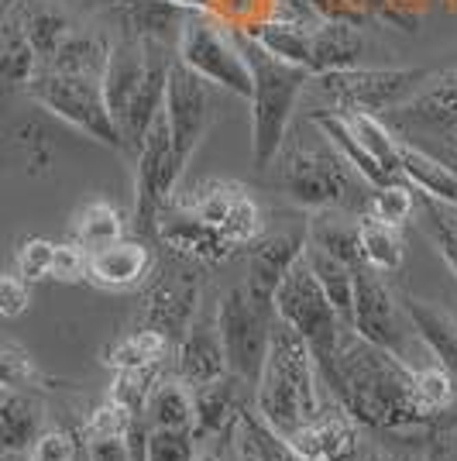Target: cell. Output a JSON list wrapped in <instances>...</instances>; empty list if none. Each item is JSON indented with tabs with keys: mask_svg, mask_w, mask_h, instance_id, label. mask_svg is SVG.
<instances>
[{
	"mask_svg": "<svg viewBox=\"0 0 457 461\" xmlns=\"http://www.w3.org/2000/svg\"><path fill=\"white\" fill-rule=\"evenodd\" d=\"M337 403L358 423L379 430H413L430 423L413 396V366L399 355L364 341L351 327L334 351V368L324 379Z\"/></svg>",
	"mask_w": 457,
	"mask_h": 461,
	"instance_id": "cell-1",
	"label": "cell"
},
{
	"mask_svg": "<svg viewBox=\"0 0 457 461\" xmlns=\"http://www.w3.org/2000/svg\"><path fill=\"white\" fill-rule=\"evenodd\" d=\"M320 410V372L306 341L286 324L272 321L262 375L255 383V413L279 430L282 438L296 434Z\"/></svg>",
	"mask_w": 457,
	"mask_h": 461,
	"instance_id": "cell-2",
	"label": "cell"
},
{
	"mask_svg": "<svg viewBox=\"0 0 457 461\" xmlns=\"http://www.w3.org/2000/svg\"><path fill=\"white\" fill-rule=\"evenodd\" d=\"M275 158H279V186L292 203L309 211H344L358 203L368 207L362 193L364 179L309 117L303 128H292V135H286Z\"/></svg>",
	"mask_w": 457,
	"mask_h": 461,
	"instance_id": "cell-3",
	"label": "cell"
},
{
	"mask_svg": "<svg viewBox=\"0 0 457 461\" xmlns=\"http://www.w3.org/2000/svg\"><path fill=\"white\" fill-rule=\"evenodd\" d=\"M237 45L248 59L251 69V162L255 169H265L286 141L296 114V100L309 83V69L272 56L258 41L237 32Z\"/></svg>",
	"mask_w": 457,
	"mask_h": 461,
	"instance_id": "cell-4",
	"label": "cell"
},
{
	"mask_svg": "<svg viewBox=\"0 0 457 461\" xmlns=\"http://www.w3.org/2000/svg\"><path fill=\"white\" fill-rule=\"evenodd\" d=\"M272 310L279 321H286L300 338L306 341L313 362H317V372L320 379L330 375L334 368V351H337V341L347 327L341 324L334 303L327 300V293L320 289L317 276L309 272V266L303 262V255L289 266V272L282 276V283L275 286V296H272Z\"/></svg>",
	"mask_w": 457,
	"mask_h": 461,
	"instance_id": "cell-5",
	"label": "cell"
},
{
	"mask_svg": "<svg viewBox=\"0 0 457 461\" xmlns=\"http://www.w3.org/2000/svg\"><path fill=\"white\" fill-rule=\"evenodd\" d=\"M24 90L35 96L45 111L62 117L66 124H73L86 138H94V141L107 145V149H124L121 128H117L114 114L107 111L100 79L76 77V73H58L52 66H39Z\"/></svg>",
	"mask_w": 457,
	"mask_h": 461,
	"instance_id": "cell-6",
	"label": "cell"
},
{
	"mask_svg": "<svg viewBox=\"0 0 457 461\" xmlns=\"http://www.w3.org/2000/svg\"><path fill=\"white\" fill-rule=\"evenodd\" d=\"M175 59L213 86L251 96V69L237 45V35H230L224 21L207 11H190V18L183 21V32L175 39Z\"/></svg>",
	"mask_w": 457,
	"mask_h": 461,
	"instance_id": "cell-7",
	"label": "cell"
},
{
	"mask_svg": "<svg viewBox=\"0 0 457 461\" xmlns=\"http://www.w3.org/2000/svg\"><path fill=\"white\" fill-rule=\"evenodd\" d=\"M430 69L423 66H379V69H337V73H320L317 90L334 104V111H364V114L379 117L381 111H399L402 104H409L419 94V86L426 83Z\"/></svg>",
	"mask_w": 457,
	"mask_h": 461,
	"instance_id": "cell-8",
	"label": "cell"
},
{
	"mask_svg": "<svg viewBox=\"0 0 457 461\" xmlns=\"http://www.w3.org/2000/svg\"><path fill=\"white\" fill-rule=\"evenodd\" d=\"M272 321H275V310L255 303L245 283L230 286L217 300V330H220L228 372L245 385H255L258 375H262Z\"/></svg>",
	"mask_w": 457,
	"mask_h": 461,
	"instance_id": "cell-9",
	"label": "cell"
},
{
	"mask_svg": "<svg viewBox=\"0 0 457 461\" xmlns=\"http://www.w3.org/2000/svg\"><path fill=\"white\" fill-rule=\"evenodd\" d=\"M138 152V173H134V230L138 234H155L158 213L166 211V203L172 200V186L179 179V166L172 155V135L166 111H158L155 121L148 124V131L141 138Z\"/></svg>",
	"mask_w": 457,
	"mask_h": 461,
	"instance_id": "cell-10",
	"label": "cell"
},
{
	"mask_svg": "<svg viewBox=\"0 0 457 461\" xmlns=\"http://www.w3.org/2000/svg\"><path fill=\"white\" fill-rule=\"evenodd\" d=\"M162 111H166V121H169L175 166H179V173H186L193 152L207 138V128L213 121V83L196 77L193 69H186L175 59L169 69V83H166Z\"/></svg>",
	"mask_w": 457,
	"mask_h": 461,
	"instance_id": "cell-11",
	"label": "cell"
},
{
	"mask_svg": "<svg viewBox=\"0 0 457 461\" xmlns=\"http://www.w3.org/2000/svg\"><path fill=\"white\" fill-rule=\"evenodd\" d=\"M406 310L402 303L392 296V289L385 286L379 272L358 266L354 269V310H351V330L362 334L364 341L385 348L392 355L402 358V348H406V334H402V324H406ZM406 362V358H402Z\"/></svg>",
	"mask_w": 457,
	"mask_h": 461,
	"instance_id": "cell-12",
	"label": "cell"
},
{
	"mask_svg": "<svg viewBox=\"0 0 457 461\" xmlns=\"http://www.w3.org/2000/svg\"><path fill=\"white\" fill-rule=\"evenodd\" d=\"M175 375L190 389H200L228 375V358H224L220 330H217V307L210 310L203 300L175 345Z\"/></svg>",
	"mask_w": 457,
	"mask_h": 461,
	"instance_id": "cell-13",
	"label": "cell"
},
{
	"mask_svg": "<svg viewBox=\"0 0 457 461\" xmlns=\"http://www.w3.org/2000/svg\"><path fill=\"white\" fill-rule=\"evenodd\" d=\"M200 307V279L179 269H166L145 293L141 303V330H158L162 338H183L193 313Z\"/></svg>",
	"mask_w": 457,
	"mask_h": 461,
	"instance_id": "cell-14",
	"label": "cell"
},
{
	"mask_svg": "<svg viewBox=\"0 0 457 461\" xmlns=\"http://www.w3.org/2000/svg\"><path fill=\"white\" fill-rule=\"evenodd\" d=\"M286 441L309 461H354L364 444L358 434V420L341 403L334 410H324L320 403L317 417L306 420L296 434H289Z\"/></svg>",
	"mask_w": 457,
	"mask_h": 461,
	"instance_id": "cell-15",
	"label": "cell"
},
{
	"mask_svg": "<svg viewBox=\"0 0 457 461\" xmlns=\"http://www.w3.org/2000/svg\"><path fill=\"white\" fill-rule=\"evenodd\" d=\"M141 45H145V77H141V83H138V90H134V96H131V104H128V111L121 117L124 149H138L145 131H148V124L155 121V114L162 111L169 69H172V62H175V56L166 52L162 41L141 39Z\"/></svg>",
	"mask_w": 457,
	"mask_h": 461,
	"instance_id": "cell-16",
	"label": "cell"
},
{
	"mask_svg": "<svg viewBox=\"0 0 457 461\" xmlns=\"http://www.w3.org/2000/svg\"><path fill=\"white\" fill-rule=\"evenodd\" d=\"M306 245V230L300 234H289V230H279V234H258L248 245V279H245V289L255 303L262 307H272V296H275V286L282 283V276L289 272V266L303 255Z\"/></svg>",
	"mask_w": 457,
	"mask_h": 461,
	"instance_id": "cell-17",
	"label": "cell"
},
{
	"mask_svg": "<svg viewBox=\"0 0 457 461\" xmlns=\"http://www.w3.org/2000/svg\"><path fill=\"white\" fill-rule=\"evenodd\" d=\"M169 207V203H166ZM155 238L172 249L175 255H183V258H196V262H210V266H217V262H224L230 258V245L224 241V234L220 228H213L207 221H200L196 213L183 211L179 203H172L169 211L158 213V224H155Z\"/></svg>",
	"mask_w": 457,
	"mask_h": 461,
	"instance_id": "cell-18",
	"label": "cell"
},
{
	"mask_svg": "<svg viewBox=\"0 0 457 461\" xmlns=\"http://www.w3.org/2000/svg\"><path fill=\"white\" fill-rule=\"evenodd\" d=\"M148 272H152V249L134 238L131 241L117 238L114 245L90 251L86 258V279L103 289H131L145 283Z\"/></svg>",
	"mask_w": 457,
	"mask_h": 461,
	"instance_id": "cell-19",
	"label": "cell"
},
{
	"mask_svg": "<svg viewBox=\"0 0 457 461\" xmlns=\"http://www.w3.org/2000/svg\"><path fill=\"white\" fill-rule=\"evenodd\" d=\"M145 77V45L134 35H121L107 45V62H103V77H100V90L107 100V111L114 114L117 128L121 117L131 104L138 83Z\"/></svg>",
	"mask_w": 457,
	"mask_h": 461,
	"instance_id": "cell-20",
	"label": "cell"
},
{
	"mask_svg": "<svg viewBox=\"0 0 457 461\" xmlns=\"http://www.w3.org/2000/svg\"><path fill=\"white\" fill-rule=\"evenodd\" d=\"M241 379L234 375H224L217 383L200 385L193 389V400H196V417H193V441H207V438H217L230 427H237V417H241Z\"/></svg>",
	"mask_w": 457,
	"mask_h": 461,
	"instance_id": "cell-21",
	"label": "cell"
},
{
	"mask_svg": "<svg viewBox=\"0 0 457 461\" xmlns=\"http://www.w3.org/2000/svg\"><path fill=\"white\" fill-rule=\"evenodd\" d=\"M402 310H406V317H409L419 341L434 351L437 366L447 368L451 379L457 383V317H451L447 310L434 307V303H426V300H417V296H406Z\"/></svg>",
	"mask_w": 457,
	"mask_h": 461,
	"instance_id": "cell-22",
	"label": "cell"
},
{
	"mask_svg": "<svg viewBox=\"0 0 457 461\" xmlns=\"http://www.w3.org/2000/svg\"><path fill=\"white\" fill-rule=\"evenodd\" d=\"M7 14H14V21L24 32V39L31 41L39 62H49V59L56 56V49L73 32L69 14L58 4H52V0H18Z\"/></svg>",
	"mask_w": 457,
	"mask_h": 461,
	"instance_id": "cell-23",
	"label": "cell"
},
{
	"mask_svg": "<svg viewBox=\"0 0 457 461\" xmlns=\"http://www.w3.org/2000/svg\"><path fill=\"white\" fill-rule=\"evenodd\" d=\"M396 155H399V176L419 196H434V200L457 207V176L437 155H430L413 141H402V138H396Z\"/></svg>",
	"mask_w": 457,
	"mask_h": 461,
	"instance_id": "cell-24",
	"label": "cell"
},
{
	"mask_svg": "<svg viewBox=\"0 0 457 461\" xmlns=\"http://www.w3.org/2000/svg\"><path fill=\"white\" fill-rule=\"evenodd\" d=\"M121 18L124 28L134 39H148V41H166L179 39L183 32V21L190 18L193 7L183 4H172V0H121Z\"/></svg>",
	"mask_w": 457,
	"mask_h": 461,
	"instance_id": "cell-25",
	"label": "cell"
},
{
	"mask_svg": "<svg viewBox=\"0 0 457 461\" xmlns=\"http://www.w3.org/2000/svg\"><path fill=\"white\" fill-rule=\"evenodd\" d=\"M364 52V39L358 24L347 21H324L313 32V59H309V73H337V69H351L358 66Z\"/></svg>",
	"mask_w": 457,
	"mask_h": 461,
	"instance_id": "cell-26",
	"label": "cell"
},
{
	"mask_svg": "<svg viewBox=\"0 0 457 461\" xmlns=\"http://www.w3.org/2000/svg\"><path fill=\"white\" fill-rule=\"evenodd\" d=\"M309 121H313V124L327 135V141H330V145L354 166V173L362 176L368 186H381V183L396 179V176H389L372 155L364 152V145L354 138V131L347 128V117H344L341 111H334V107H330V111H309Z\"/></svg>",
	"mask_w": 457,
	"mask_h": 461,
	"instance_id": "cell-27",
	"label": "cell"
},
{
	"mask_svg": "<svg viewBox=\"0 0 457 461\" xmlns=\"http://www.w3.org/2000/svg\"><path fill=\"white\" fill-rule=\"evenodd\" d=\"M145 427H162V430H190L196 417V400L193 389L183 379H162L152 385L148 403L141 410Z\"/></svg>",
	"mask_w": 457,
	"mask_h": 461,
	"instance_id": "cell-28",
	"label": "cell"
},
{
	"mask_svg": "<svg viewBox=\"0 0 457 461\" xmlns=\"http://www.w3.org/2000/svg\"><path fill=\"white\" fill-rule=\"evenodd\" d=\"M303 262L309 266V272L317 276V283H320V289L327 293V300L334 303L341 324L351 327V310H354V269H358V266H347L341 258L320 251L317 245H303Z\"/></svg>",
	"mask_w": 457,
	"mask_h": 461,
	"instance_id": "cell-29",
	"label": "cell"
},
{
	"mask_svg": "<svg viewBox=\"0 0 457 461\" xmlns=\"http://www.w3.org/2000/svg\"><path fill=\"white\" fill-rule=\"evenodd\" d=\"M241 32L251 35L262 49H268L272 56L309 69V59H313V32H317V28H306V24H292V21H279V18H262V21H255V24H248V28H241Z\"/></svg>",
	"mask_w": 457,
	"mask_h": 461,
	"instance_id": "cell-30",
	"label": "cell"
},
{
	"mask_svg": "<svg viewBox=\"0 0 457 461\" xmlns=\"http://www.w3.org/2000/svg\"><path fill=\"white\" fill-rule=\"evenodd\" d=\"M358 262L379 276H396L402 269L399 228H389L372 213L358 217Z\"/></svg>",
	"mask_w": 457,
	"mask_h": 461,
	"instance_id": "cell-31",
	"label": "cell"
},
{
	"mask_svg": "<svg viewBox=\"0 0 457 461\" xmlns=\"http://www.w3.org/2000/svg\"><path fill=\"white\" fill-rule=\"evenodd\" d=\"M39 66V56H35L31 41L24 39L14 14H4L0 18V90L28 86Z\"/></svg>",
	"mask_w": 457,
	"mask_h": 461,
	"instance_id": "cell-32",
	"label": "cell"
},
{
	"mask_svg": "<svg viewBox=\"0 0 457 461\" xmlns=\"http://www.w3.org/2000/svg\"><path fill=\"white\" fill-rule=\"evenodd\" d=\"M306 245H317L347 266H362L358 262V217L347 221L337 211H313L306 224Z\"/></svg>",
	"mask_w": 457,
	"mask_h": 461,
	"instance_id": "cell-33",
	"label": "cell"
},
{
	"mask_svg": "<svg viewBox=\"0 0 457 461\" xmlns=\"http://www.w3.org/2000/svg\"><path fill=\"white\" fill-rule=\"evenodd\" d=\"M107 45L111 41L96 32H69L66 41L56 49V56L41 66H52L58 73H76V77H103V62H107Z\"/></svg>",
	"mask_w": 457,
	"mask_h": 461,
	"instance_id": "cell-34",
	"label": "cell"
},
{
	"mask_svg": "<svg viewBox=\"0 0 457 461\" xmlns=\"http://www.w3.org/2000/svg\"><path fill=\"white\" fill-rule=\"evenodd\" d=\"M172 341L162 338L158 330H134L107 348V366L114 372H141V368H158L169 358Z\"/></svg>",
	"mask_w": 457,
	"mask_h": 461,
	"instance_id": "cell-35",
	"label": "cell"
},
{
	"mask_svg": "<svg viewBox=\"0 0 457 461\" xmlns=\"http://www.w3.org/2000/svg\"><path fill=\"white\" fill-rule=\"evenodd\" d=\"M237 438H241L245 451L251 455V461H309L306 455H300L279 430H272V427L255 413V406H245V410H241V417H237Z\"/></svg>",
	"mask_w": 457,
	"mask_h": 461,
	"instance_id": "cell-36",
	"label": "cell"
},
{
	"mask_svg": "<svg viewBox=\"0 0 457 461\" xmlns=\"http://www.w3.org/2000/svg\"><path fill=\"white\" fill-rule=\"evenodd\" d=\"M117 238H124V217L107 200H94V203L79 207V213L73 217V241L83 251L114 245Z\"/></svg>",
	"mask_w": 457,
	"mask_h": 461,
	"instance_id": "cell-37",
	"label": "cell"
},
{
	"mask_svg": "<svg viewBox=\"0 0 457 461\" xmlns=\"http://www.w3.org/2000/svg\"><path fill=\"white\" fill-rule=\"evenodd\" d=\"M347 117V128L354 131V138L364 145V152L379 162L389 176H399V155H396V138L392 131L381 124L375 114H364V111H341Z\"/></svg>",
	"mask_w": 457,
	"mask_h": 461,
	"instance_id": "cell-38",
	"label": "cell"
},
{
	"mask_svg": "<svg viewBox=\"0 0 457 461\" xmlns=\"http://www.w3.org/2000/svg\"><path fill=\"white\" fill-rule=\"evenodd\" d=\"M35 438H39V406L18 393L0 400V444L11 451H24Z\"/></svg>",
	"mask_w": 457,
	"mask_h": 461,
	"instance_id": "cell-39",
	"label": "cell"
},
{
	"mask_svg": "<svg viewBox=\"0 0 457 461\" xmlns=\"http://www.w3.org/2000/svg\"><path fill=\"white\" fill-rule=\"evenodd\" d=\"M417 211V190L396 176V179H389V183H381V186H372V196H368V213L381 221V224H389V228H402L409 217Z\"/></svg>",
	"mask_w": 457,
	"mask_h": 461,
	"instance_id": "cell-40",
	"label": "cell"
},
{
	"mask_svg": "<svg viewBox=\"0 0 457 461\" xmlns=\"http://www.w3.org/2000/svg\"><path fill=\"white\" fill-rule=\"evenodd\" d=\"M413 396H417L419 410L434 420L447 406L454 403L457 383L451 379V372L444 366H413Z\"/></svg>",
	"mask_w": 457,
	"mask_h": 461,
	"instance_id": "cell-41",
	"label": "cell"
},
{
	"mask_svg": "<svg viewBox=\"0 0 457 461\" xmlns=\"http://www.w3.org/2000/svg\"><path fill=\"white\" fill-rule=\"evenodd\" d=\"M423 228L434 238L444 262L457 276V207L444 203V200H434V196H423Z\"/></svg>",
	"mask_w": 457,
	"mask_h": 461,
	"instance_id": "cell-42",
	"label": "cell"
},
{
	"mask_svg": "<svg viewBox=\"0 0 457 461\" xmlns=\"http://www.w3.org/2000/svg\"><path fill=\"white\" fill-rule=\"evenodd\" d=\"M241 190H245L241 183H203V186H196L179 207L196 213L200 221H207L213 228H220V221L228 217L230 203L241 196Z\"/></svg>",
	"mask_w": 457,
	"mask_h": 461,
	"instance_id": "cell-43",
	"label": "cell"
},
{
	"mask_svg": "<svg viewBox=\"0 0 457 461\" xmlns=\"http://www.w3.org/2000/svg\"><path fill=\"white\" fill-rule=\"evenodd\" d=\"M220 234H224L230 249H248L251 241L262 234V211H258V203L248 190H241V196L230 203L228 217L220 221Z\"/></svg>",
	"mask_w": 457,
	"mask_h": 461,
	"instance_id": "cell-44",
	"label": "cell"
},
{
	"mask_svg": "<svg viewBox=\"0 0 457 461\" xmlns=\"http://www.w3.org/2000/svg\"><path fill=\"white\" fill-rule=\"evenodd\" d=\"M138 420L134 413H128L124 406H117V403H100L86 417V423H83V441L86 444H94V441H114V438H124L128 430H131V423Z\"/></svg>",
	"mask_w": 457,
	"mask_h": 461,
	"instance_id": "cell-45",
	"label": "cell"
},
{
	"mask_svg": "<svg viewBox=\"0 0 457 461\" xmlns=\"http://www.w3.org/2000/svg\"><path fill=\"white\" fill-rule=\"evenodd\" d=\"M196 441L190 430H162L148 427L145 434V461H193Z\"/></svg>",
	"mask_w": 457,
	"mask_h": 461,
	"instance_id": "cell-46",
	"label": "cell"
},
{
	"mask_svg": "<svg viewBox=\"0 0 457 461\" xmlns=\"http://www.w3.org/2000/svg\"><path fill=\"white\" fill-rule=\"evenodd\" d=\"M155 385V368H141V372H117L114 385H111V403L124 406L128 413L141 417V410L148 403V393Z\"/></svg>",
	"mask_w": 457,
	"mask_h": 461,
	"instance_id": "cell-47",
	"label": "cell"
},
{
	"mask_svg": "<svg viewBox=\"0 0 457 461\" xmlns=\"http://www.w3.org/2000/svg\"><path fill=\"white\" fill-rule=\"evenodd\" d=\"M79 458H83L79 438L73 430H62V427L39 430V438L31 441V455H28V461H79Z\"/></svg>",
	"mask_w": 457,
	"mask_h": 461,
	"instance_id": "cell-48",
	"label": "cell"
},
{
	"mask_svg": "<svg viewBox=\"0 0 457 461\" xmlns=\"http://www.w3.org/2000/svg\"><path fill=\"white\" fill-rule=\"evenodd\" d=\"M52 255H56V241L28 238V241L18 249V276L24 279V283L49 279V272H52Z\"/></svg>",
	"mask_w": 457,
	"mask_h": 461,
	"instance_id": "cell-49",
	"label": "cell"
},
{
	"mask_svg": "<svg viewBox=\"0 0 457 461\" xmlns=\"http://www.w3.org/2000/svg\"><path fill=\"white\" fill-rule=\"evenodd\" d=\"M39 383V368L28 358V351L14 345H0V385L4 389H24Z\"/></svg>",
	"mask_w": 457,
	"mask_h": 461,
	"instance_id": "cell-50",
	"label": "cell"
},
{
	"mask_svg": "<svg viewBox=\"0 0 457 461\" xmlns=\"http://www.w3.org/2000/svg\"><path fill=\"white\" fill-rule=\"evenodd\" d=\"M86 258H90V251H83L76 241L56 245L49 279H58V283H79V279H86Z\"/></svg>",
	"mask_w": 457,
	"mask_h": 461,
	"instance_id": "cell-51",
	"label": "cell"
},
{
	"mask_svg": "<svg viewBox=\"0 0 457 461\" xmlns=\"http://www.w3.org/2000/svg\"><path fill=\"white\" fill-rule=\"evenodd\" d=\"M31 303V283L21 276H0V317H21Z\"/></svg>",
	"mask_w": 457,
	"mask_h": 461,
	"instance_id": "cell-52",
	"label": "cell"
},
{
	"mask_svg": "<svg viewBox=\"0 0 457 461\" xmlns=\"http://www.w3.org/2000/svg\"><path fill=\"white\" fill-rule=\"evenodd\" d=\"M354 461H423L419 451H399V447H364Z\"/></svg>",
	"mask_w": 457,
	"mask_h": 461,
	"instance_id": "cell-53",
	"label": "cell"
},
{
	"mask_svg": "<svg viewBox=\"0 0 457 461\" xmlns=\"http://www.w3.org/2000/svg\"><path fill=\"white\" fill-rule=\"evenodd\" d=\"M402 121H440V124H451L457 128V104L447 111H413V107H399Z\"/></svg>",
	"mask_w": 457,
	"mask_h": 461,
	"instance_id": "cell-54",
	"label": "cell"
},
{
	"mask_svg": "<svg viewBox=\"0 0 457 461\" xmlns=\"http://www.w3.org/2000/svg\"><path fill=\"white\" fill-rule=\"evenodd\" d=\"M426 461H457V455H447V451H437V455H430Z\"/></svg>",
	"mask_w": 457,
	"mask_h": 461,
	"instance_id": "cell-55",
	"label": "cell"
},
{
	"mask_svg": "<svg viewBox=\"0 0 457 461\" xmlns=\"http://www.w3.org/2000/svg\"><path fill=\"white\" fill-rule=\"evenodd\" d=\"M14 4H18V0H0V18H4V14H7Z\"/></svg>",
	"mask_w": 457,
	"mask_h": 461,
	"instance_id": "cell-56",
	"label": "cell"
}]
</instances>
